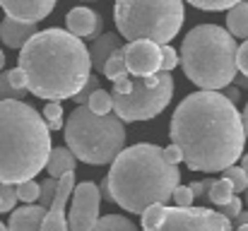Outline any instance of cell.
Listing matches in <instances>:
<instances>
[{
  "mask_svg": "<svg viewBox=\"0 0 248 231\" xmlns=\"http://www.w3.org/2000/svg\"><path fill=\"white\" fill-rule=\"evenodd\" d=\"M27 92H29V89H19V87H17V84L12 82V77H10V70H2V73H0V101H5V99L24 101Z\"/></svg>",
  "mask_w": 248,
  "mask_h": 231,
  "instance_id": "cb8c5ba5",
  "label": "cell"
},
{
  "mask_svg": "<svg viewBox=\"0 0 248 231\" xmlns=\"http://www.w3.org/2000/svg\"><path fill=\"white\" fill-rule=\"evenodd\" d=\"M0 7L7 17L19 19V22H41L46 19L53 7L56 0H0Z\"/></svg>",
  "mask_w": 248,
  "mask_h": 231,
  "instance_id": "4fadbf2b",
  "label": "cell"
},
{
  "mask_svg": "<svg viewBox=\"0 0 248 231\" xmlns=\"http://www.w3.org/2000/svg\"><path fill=\"white\" fill-rule=\"evenodd\" d=\"M234 222H236V227H241V224H248V212H241V215H239V217H236Z\"/></svg>",
  "mask_w": 248,
  "mask_h": 231,
  "instance_id": "ab89813d",
  "label": "cell"
},
{
  "mask_svg": "<svg viewBox=\"0 0 248 231\" xmlns=\"http://www.w3.org/2000/svg\"><path fill=\"white\" fill-rule=\"evenodd\" d=\"M246 205H248V188H246Z\"/></svg>",
  "mask_w": 248,
  "mask_h": 231,
  "instance_id": "7dc6e473",
  "label": "cell"
},
{
  "mask_svg": "<svg viewBox=\"0 0 248 231\" xmlns=\"http://www.w3.org/2000/svg\"><path fill=\"white\" fill-rule=\"evenodd\" d=\"M219 212L224 215V217H229V219H236L241 212H244V202H241V198H232L227 205H219Z\"/></svg>",
  "mask_w": 248,
  "mask_h": 231,
  "instance_id": "836d02e7",
  "label": "cell"
},
{
  "mask_svg": "<svg viewBox=\"0 0 248 231\" xmlns=\"http://www.w3.org/2000/svg\"><path fill=\"white\" fill-rule=\"evenodd\" d=\"M0 231H10V229H7V227H5V224H2V222H0Z\"/></svg>",
  "mask_w": 248,
  "mask_h": 231,
  "instance_id": "bcb514c9",
  "label": "cell"
},
{
  "mask_svg": "<svg viewBox=\"0 0 248 231\" xmlns=\"http://www.w3.org/2000/svg\"><path fill=\"white\" fill-rule=\"evenodd\" d=\"M121 34L118 31H106V34H99L96 39H94V44L89 46V58H92V70H96V73H101L104 75V65H106V61H108V56L116 51V48H121L123 44H121Z\"/></svg>",
  "mask_w": 248,
  "mask_h": 231,
  "instance_id": "2e32d148",
  "label": "cell"
},
{
  "mask_svg": "<svg viewBox=\"0 0 248 231\" xmlns=\"http://www.w3.org/2000/svg\"><path fill=\"white\" fill-rule=\"evenodd\" d=\"M234 195H236V193H234V185H232L227 178L212 181V185H210V190H207V200H210L215 207H219V205H227V202H229Z\"/></svg>",
  "mask_w": 248,
  "mask_h": 231,
  "instance_id": "7402d4cb",
  "label": "cell"
},
{
  "mask_svg": "<svg viewBox=\"0 0 248 231\" xmlns=\"http://www.w3.org/2000/svg\"><path fill=\"white\" fill-rule=\"evenodd\" d=\"M236 53L239 44L229 29L219 24H198L181 44V68L200 89L219 92L236 79Z\"/></svg>",
  "mask_w": 248,
  "mask_h": 231,
  "instance_id": "5b68a950",
  "label": "cell"
},
{
  "mask_svg": "<svg viewBox=\"0 0 248 231\" xmlns=\"http://www.w3.org/2000/svg\"><path fill=\"white\" fill-rule=\"evenodd\" d=\"M212 181H215V178H205V181H198V183L193 181V183H190V190H193V195H195V198H200V195H205V193L210 190V185H212Z\"/></svg>",
  "mask_w": 248,
  "mask_h": 231,
  "instance_id": "74e56055",
  "label": "cell"
},
{
  "mask_svg": "<svg viewBox=\"0 0 248 231\" xmlns=\"http://www.w3.org/2000/svg\"><path fill=\"white\" fill-rule=\"evenodd\" d=\"M164 156H166V161H171V164H176L178 166V161H183V152H181V147L178 145H169V147H164Z\"/></svg>",
  "mask_w": 248,
  "mask_h": 231,
  "instance_id": "8d00e7d4",
  "label": "cell"
},
{
  "mask_svg": "<svg viewBox=\"0 0 248 231\" xmlns=\"http://www.w3.org/2000/svg\"><path fill=\"white\" fill-rule=\"evenodd\" d=\"M51 128L27 101H0V181L22 183L46 169L51 156Z\"/></svg>",
  "mask_w": 248,
  "mask_h": 231,
  "instance_id": "277c9868",
  "label": "cell"
},
{
  "mask_svg": "<svg viewBox=\"0 0 248 231\" xmlns=\"http://www.w3.org/2000/svg\"><path fill=\"white\" fill-rule=\"evenodd\" d=\"M227 29L234 39H248V2L241 0L227 12Z\"/></svg>",
  "mask_w": 248,
  "mask_h": 231,
  "instance_id": "d6986e66",
  "label": "cell"
},
{
  "mask_svg": "<svg viewBox=\"0 0 248 231\" xmlns=\"http://www.w3.org/2000/svg\"><path fill=\"white\" fill-rule=\"evenodd\" d=\"M140 217L142 231H234L229 217L207 207L152 205Z\"/></svg>",
  "mask_w": 248,
  "mask_h": 231,
  "instance_id": "9c48e42d",
  "label": "cell"
},
{
  "mask_svg": "<svg viewBox=\"0 0 248 231\" xmlns=\"http://www.w3.org/2000/svg\"><path fill=\"white\" fill-rule=\"evenodd\" d=\"M15 188H17V200H22L24 205H31V202H36V200L41 198V185H39L34 178L22 181V183H17Z\"/></svg>",
  "mask_w": 248,
  "mask_h": 231,
  "instance_id": "484cf974",
  "label": "cell"
},
{
  "mask_svg": "<svg viewBox=\"0 0 248 231\" xmlns=\"http://www.w3.org/2000/svg\"><path fill=\"white\" fill-rule=\"evenodd\" d=\"M75 185H78L75 183V171H68V173H63L58 178V188H56L51 207L46 210L41 231H70L68 217H65V205H68V198L73 195Z\"/></svg>",
  "mask_w": 248,
  "mask_h": 231,
  "instance_id": "7c38bea8",
  "label": "cell"
},
{
  "mask_svg": "<svg viewBox=\"0 0 248 231\" xmlns=\"http://www.w3.org/2000/svg\"><path fill=\"white\" fill-rule=\"evenodd\" d=\"M234 82H239L241 87H248V77H246V75H244V77H239V79H234Z\"/></svg>",
  "mask_w": 248,
  "mask_h": 231,
  "instance_id": "b9f144b4",
  "label": "cell"
},
{
  "mask_svg": "<svg viewBox=\"0 0 248 231\" xmlns=\"http://www.w3.org/2000/svg\"><path fill=\"white\" fill-rule=\"evenodd\" d=\"M56 188H58V178H44L41 181V198H39V202L48 210L51 207V202H53V195H56Z\"/></svg>",
  "mask_w": 248,
  "mask_h": 231,
  "instance_id": "f546056e",
  "label": "cell"
},
{
  "mask_svg": "<svg viewBox=\"0 0 248 231\" xmlns=\"http://www.w3.org/2000/svg\"><path fill=\"white\" fill-rule=\"evenodd\" d=\"M224 96L236 104V101H239V89H236V87H224Z\"/></svg>",
  "mask_w": 248,
  "mask_h": 231,
  "instance_id": "f35d334b",
  "label": "cell"
},
{
  "mask_svg": "<svg viewBox=\"0 0 248 231\" xmlns=\"http://www.w3.org/2000/svg\"><path fill=\"white\" fill-rule=\"evenodd\" d=\"M36 24L34 22H19L5 15L2 24H0V39L7 48H22L34 34H36Z\"/></svg>",
  "mask_w": 248,
  "mask_h": 231,
  "instance_id": "9a60e30c",
  "label": "cell"
},
{
  "mask_svg": "<svg viewBox=\"0 0 248 231\" xmlns=\"http://www.w3.org/2000/svg\"><path fill=\"white\" fill-rule=\"evenodd\" d=\"M65 27L70 34H75L80 39H96L101 34L104 19H101V15H96L89 7H73L65 17Z\"/></svg>",
  "mask_w": 248,
  "mask_h": 231,
  "instance_id": "5bb4252c",
  "label": "cell"
},
{
  "mask_svg": "<svg viewBox=\"0 0 248 231\" xmlns=\"http://www.w3.org/2000/svg\"><path fill=\"white\" fill-rule=\"evenodd\" d=\"M173 96V77L159 70L150 77H133L130 94H113V113L123 123L152 121L169 106Z\"/></svg>",
  "mask_w": 248,
  "mask_h": 231,
  "instance_id": "ba28073f",
  "label": "cell"
},
{
  "mask_svg": "<svg viewBox=\"0 0 248 231\" xmlns=\"http://www.w3.org/2000/svg\"><path fill=\"white\" fill-rule=\"evenodd\" d=\"M65 142L80 161L104 166L125 150V125L116 113L101 116L82 104L65 121Z\"/></svg>",
  "mask_w": 248,
  "mask_h": 231,
  "instance_id": "8992f818",
  "label": "cell"
},
{
  "mask_svg": "<svg viewBox=\"0 0 248 231\" xmlns=\"http://www.w3.org/2000/svg\"><path fill=\"white\" fill-rule=\"evenodd\" d=\"M186 2H190L193 7L205 10V12H219V10H232L241 0H186Z\"/></svg>",
  "mask_w": 248,
  "mask_h": 231,
  "instance_id": "83f0119b",
  "label": "cell"
},
{
  "mask_svg": "<svg viewBox=\"0 0 248 231\" xmlns=\"http://www.w3.org/2000/svg\"><path fill=\"white\" fill-rule=\"evenodd\" d=\"M75 166H78V156L73 154L70 147H53L51 156H48V164H46V171H48V176L61 178L63 173L75 171Z\"/></svg>",
  "mask_w": 248,
  "mask_h": 231,
  "instance_id": "ac0fdd59",
  "label": "cell"
},
{
  "mask_svg": "<svg viewBox=\"0 0 248 231\" xmlns=\"http://www.w3.org/2000/svg\"><path fill=\"white\" fill-rule=\"evenodd\" d=\"M87 106H89L94 113H101V116L113 113V94L99 87V89H96V92H94V94L87 99Z\"/></svg>",
  "mask_w": 248,
  "mask_h": 231,
  "instance_id": "603a6c76",
  "label": "cell"
},
{
  "mask_svg": "<svg viewBox=\"0 0 248 231\" xmlns=\"http://www.w3.org/2000/svg\"><path fill=\"white\" fill-rule=\"evenodd\" d=\"M181 181L176 164L166 161L164 150L150 142L125 147L111 161L99 190L125 212L142 215L152 205H166Z\"/></svg>",
  "mask_w": 248,
  "mask_h": 231,
  "instance_id": "3957f363",
  "label": "cell"
},
{
  "mask_svg": "<svg viewBox=\"0 0 248 231\" xmlns=\"http://www.w3.org/2000/svg\"><path fill=\"white\" fill-rule=\"evenodd\" d=\"M99 207H101V190L96 183L84 181L78 183L73 190V205L68 215L70 231H92L99 222Z\"/></svg>",
  "mask_w": 248,
  "mask_h": 231,
  "instance_id": "30bf717a",
  "label": "cell"
},
{
  "mask_svg": "<svg viewBox=\"0 0 248 231\" xmlns=\"http://www.w3.org/2000/svg\"><path fill=\"white\" fill-rule=\"evenodd\" d=\"M244 130H246V140H248V104H246V108H244Z\"/></svg>",
  "mask_w": 248,
  "mask_h": 231,
  "instance_id": "60d3db41",
  "label": "cell"
},
{
  "mask_svg": "<svg viewBox=\"0 0 248 231\" xmlns=\"http://www.w3.org/2000/svg\"><path fill=\"white\" fill-rule=\"evenodd\" d=\"M169 138L181 147L183 161L190 171L217 173L244 156V116L222 92L200 89L176 106Z\"/></svg>",
  "mask_w": 248,
  "mask_h": 231,
  "instance_id": "6da1fadb",
  "label": "cell"
},
{
  "mask_svg": "<svg viewBox=\"0 0 248 231\" xmlns=\"http://www.w3.org/2000/svg\"><path fill=\"white\" fill-rule=\"evenodd\" d=\"M133 89V75H123L113 82V94H130Z\"/></svg>",
  "mask_w": 248,
  "mask_h": 231,
  "instance_id": "d590c367",
  "label": "cell"
},
{
  "mask_svg": "<svg viewBox=\"0 0 248 231\" xmlns=\"http://www.w3.org/2000/svg\"><path fill=\"white\" fill-rule=\"evenodd\" d=\"M2 68H5V53L0 51V70H2Z\"/></svg>",
  "mask_w": 248,
  "mask_h": 231,
  "instance_id": "ee69618b",
  "label": "cell"
},
{
  "mask_svg": "<svg viewBox=\"0 0 248 231\" xmlns=\"http://www.w3.org/2000/svg\"><path fill=\"white\" fill-rule=\"evenodd\" d=\"M236 231H248V224H241V227H236Z\"/></svg>",
  "mask_w": 248,
  "mask_h": 231,
  "instance_id": "f6af8a7d",
  "label": "cell"
},
{
  "mask_svg": "<svg viewBox=\"0 0 248 231\" xmlns=\"http://www.w3.org/2000/svg\"><path fill=\"white\" fill-rule=\"evenodd\" d=\"M104 75L108 77L111 82H116L118 77H123V75H130V73H128V65H125V46L116 48V51L108 56V61H106V65H104Z\"/></svg>",
  "mask_w": 248,
  "mask_h": 231,
  "instance_id": "44dd1931",
  "label": "cell"
},
{
  "mask_svg": "<svg viewBox=\"0 0 248 231\" xmlns=\"http://www.w3.org/2000/svg\"><path fill=\"white\" fill-rule=\"evenodd\" d=\"M178 63H181V53H176L173 46L162 44V70H164V73H171Z\"/></svg>",
  "mask_w": 248,
  "mask_h": 231,
  "instance_id": "4dcf8cb0",
  "label": "cell"
},
{
  "mask_svg": "<svg viewBox=\"0 0 248 231\" xmlns=\"http://www.w3.org/2000/svg\"><path fill=\"white\" fill-rule=\"evenodd\" d=\"M92 231H142L138 229V224L128 217H121V215H106V217H99L96 227Z\"/></svg>",
  "mask_w": 248,
  "mask_h": 231,
  "instance_id": "ffe728a7",
  "label": "cell"
},
{
  "mask_svg": "<svg viewBox=\"0 0 248 231\" xmlns=\"http://www.w3.org/2000/svg\"><path fill=\"white\" fill-rule=\"evenodd\" d=\"M17 202V188L12 183L0 181V212H12Z\"/></svg>",
  "mask_w": 248,
  "mask_h": 231,
  "instance_id": "f1b7e54d",
  "label": "cell"
},
{
  "mask_svg": "<svg viewBox=\"0 0 248 231\" xmlns=\"http://www.w3.org/2000/svg\"><path fill=\"white\" fill-rule=\"evenodd\" d=\"M125 65L133 77H150L162 70V46L147 39L125 44Z\"/></svg>",
  "mask_w": 248,
  "mask_h": 231,
  "instance_id": "8fae6325",
  "label": "cell"
},
{
  "mask_svg": "<svg viewBox=\"0 0 248 231\" xmlns=\"http://www.w3.org/2000/svg\"><path fill=\"white\" fill-rule=\"evenodd\" d=\"M96 89H99V77L92 75L89 79H87V84H84L82 89H80V94H75V96H73V99H75V104H78V106L87 104V99H89V96H92Z\"/></svg>",
  "mask_w": 248,
  "mask_h": 231,
  "instance_id": "d6a6232c",
  "label": "cell"
},
{
  "mask_svg": "<svg viewBox=\"0 0 248 231\" xmlns=\"http://www.w3.org/2000/svg\"><path fill=\"white\" fill-rule=\"evenodd\" d=\"M171 200L176 202V207H193L195 195H193L190 185H176V190H173V198H171Z\"/></svg>",
  "mask_w": 248,
  "mask_h": 231,
  "instance_id": "1f68e13d",
  "label": "cell"
},
{
  "mask_svg": "<svg viewBox=\"0 0 248 231\" xmlns=\"http://www.w3.org/2000/svg\"><path fill=\"white\" fill-rule=\"evenodd\" d=\"M236 65H239V73L248 77V39L239 46V53H236Z\"/></svg>",
  "mask_w": 248,
  "mask_h": 231,
  "instance_id": "e575fe53",
  "label": "cell"
},
{
  "mask_svg": "<svg viewBox=\"0 0 248 231\" xmlns=\"http://www.w3.org/2000/svg\"><path fill=\"white\" fill-rule=\"evenodd\" d=\"M44 118H46L51 130H61L65 125V121H63V104L61 101H48L44 106Z\"/></svg>",
  "mask_w": 248,
  "mask_h": 231,
  "instance_id": "4316f807",
  "label": "cell"
},
{
  "mask_svg": "<svg viewBox=\"0 0 248 231\" xmlns=\"http://www.w3.org/2000/svg\"><path fill=\"white\" fill-rule=\"evenodd\" d=\"M183 0H116L113 22L125 41L147 39L169 44L183 27Z\"/></svg>",
  "mask_w": 248,
  "mask_h": 231,
  "instance_id": "52a82bcc",
  "label": "cell"
},
{
  "mask_svg": "<svg viewBox=\"0 0 248 231\" xmlns=\"http://www.w3.org/2000/svg\"><path fill=\"white\" fill-rule=\"evenodd\" d=\"M17 63L27 89L46 101L73 99L92 77V58L82 39L56 27L36 31L19 48Z\"/></svg>",
  "mask_w": 248,
  "mask_h": 231,
  "instance_id": "7a4b0ae2",
  "label": "cell"
},
{
  "mask_svg": "<svg viewBox=\"0 0 248 231\" xmlns=\"http://www.w3.org/2000/svg\"><path fill=\"white\" fill-rule=\"evenodd\" d=\"M241 166H244V171H248V154L241 156Z\"/></svg>",
  "mask_w": 248,
  "mask_h": 231,
  "instance_id": "7bdbcfd3",
  "label": "cell"
},
{
  "mask_svg": "<svg viewBox=\"0 0 248 231\" xmlns=\"http://www.w3.org/2000/svg\"><path fill=\"white\" fill-rule=\"evenodd\" d=\"M44 217H46V207L44 205H24L19 210H12V217H10V231H41L44 224Z\"/></svg>",
  "mask_w": 248,
  "mask_h": 231,
  "instance_id": "e0dca14e",
  "label": "cell"
},
{
  "mask_svg": "<svg viewBox=\"0 0 248 231\" xmlns=\"http://www.w3.org/2000/svg\"><path fill=\"white\" fill-rule=\"evenodd\" d=\"M222 178H227L234 185V193H246L248 188V171H244V166H229L222 171Z\"/></svg>",
  "mask_w": 248,
  "mask_h": 231,
  "instance_id": "d4e9b609",
  "label": "cell"
}]
</instances>
